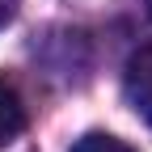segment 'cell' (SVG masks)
Here are the masks:
<instances>
[{
  "instance_id": "2",
  "label": "cell",
  "mask_w": 152,
  "mask_h": 152,
  "mask_svg": "<svg viewBox=\"0 0 152 152\" xmlns=\"http://www.w3.org/2000/svg\"><path fill=\"white\" fill-rule=\"evenodd\" d=\"M21 131H26V106H21V93H17L4 76H0V148L13 144Z\"/></svg>"
},
{
  "instance_id": "4",
  "label": "cell",
  "mask_w": 152,
  "mask_h": 152,
  "mask_svg": "<svg viewBox=\"0 0 152 152\" xmlns=\"http://www.w3.org/2000/svg\"><path fill=\"white\" fill-rule=\"evenodd\" d=\"M17 17V0H0V26H9Z\"/></svg>"
},
{
  "instance_id": "5",
  "label": "cell",
  "mask_w": 152,
  "mask_h": 152,
  "mask_svg": "<svg viewBox=\"0 0 152 152\" xmlns=\"http://www.w3.org/2000/svg\"><path fill=\"white\" fill-rule=\"evenodd\" d=\"M148 17H152V0H148Z\"/></svg>"
},
{
  "instance_id": "3",
  "label": "cell",
  "mask_w": 152,
  "mask_h": 152,
  "mask_svg": "<svg viewBox=\"0 0 152 152\" xmlns=\"http://www.w3.org/2000/svg\"><path fill=\"white\" fill-rule=\"evenodd\" d=\"M72 152H135L131 144H123L118 135H106V131H89L72 144Z\"/></svg>"
},
{
  "instance_id": "1",
  "label": "cell",
  "mask_w": 152,
  "mask_h": 152,
  "mask_svg": "<svg viewBox=\"0 0 152 152\" xmlns=\"http://www.w3.org/2000/svg\"><path fill=\"white\" fill-rule=\"evenodd\" d=\"M123 89H127L131 110L152 127V42H144L140 51H131V59L123 68Z\"/></svg>"
}]
</instances>
